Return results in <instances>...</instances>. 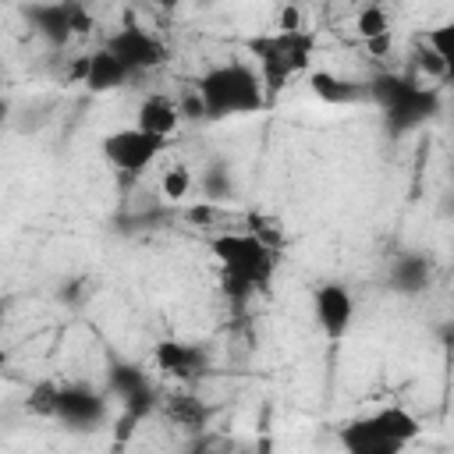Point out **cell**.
<instances>
[{"mask_svg":"<svg viewBox=\"0 0 454 454\" xmlns=\"http://www.w3.org/2000/svg\"><path fill=\"white\" fill-rule=\"evenodd\" d=\"M209 252L220 266V291L231 305H245L270 291L280 266L277 245L259 231H220L209 238Z\"/></svg>","mask_w":454,"mask_h":454,"instance_id":"obj_1","label":"cell"},{"mask_svg":"<svg viewBox=\"0 0 454 454\" xmlns=\"http://www.w3.org/2000/svg\"><path fill=\"white\" fill-rule=\"evenodd\" d=\"M365 99L383 114L390 135H408L440 114V89L411 71H383L365 82Z\"/></svg>","mask_w":454,"mask_h":454,"instance_id":"obj_2","label":"cell"},{"mask_svg":"<svg viewBox=\"0 0 454 454\" xmlns=\"http://www.w3.org/2000/svg\"><path fill=\"white\" fill-rule=\"evenodd\" d=\"M192 89H195V96L202 103V114L209 121L248 117V114H259L270 103L255 67L245 64V60H223V64L206 67L192 82Z\"/></svg>","mask_w":454,"mask_h":454,"instance_id":"obj_3","label":"cell"},{"mask_svg":"<svg viewBox=\"0 0 454 454\" xmlns=\"http://www.w3.org/2000/svg\"><path fill=\"white\" fill-rule=\"evenodd\" d=\"M25 408L39 419L64 426L67 433H96L110 415V401L103 390L89 383H53V380L35 383Z\"/></svg>","mask_w":454,"mask_h":454,"instance_id":"obj_4","label":"cell"},{"mask_svg":"<svg viewBox=\"0 0 454 454\" xmlns=\"http://www.w3.org/2000/svg\"><path fill=\"white\" fill-rule=\"evenodd\" d=\"M422 426L404 404H383L376 411L355 415L337 426V443L344 454H404L419 440Z\"/></svg>","mask_w":454,"mask_h":454,"instance_id":"obj_5","label":"cell"},{"mask_svg":"<svg viewBox=\"0 0 454 454\" xmlns=\"http://www.w3.org/2000/svg\"><path fill=\"white\" fill-rule=\"evenodd\" d=\"M248 50L255 57V74L266 89V99H273L294 74H301L312 60L316 35L309 28H273L248 39Z\"/></svg>","mask_w":454,"mask_h":454,"instance_id":"obj_6","label":"cell"},{"mask_svg":"<svg viewBox=\"0 0 454 454\" xmlns=\"http://www.w3.org/2000/svg\"><path fill=\"white\" fill-rule=\"evenodd\" d=\"M103 50L135 78V74H149L156 67L167 64V46L156 32L135 25V21H124L121 28H114L103 43Z\"/></svg>","mask_w":454,"mask_h":454,"instance_id":"obj_7","label":"cell"},{"mask_svg":"<svg viewBox=\"0 0 454 454\" xmlns=\"http://www.w3.org/2000/svg\"><path fill=\"white\" fill-rule=\"evenodd\" d=\"M163 145H167V138L145 135V131H138L135 124H131V128H117V131H106V135L99 138L103 160H106L114 170H121V174H131V177H135V174H142V170H149V167L160 160Z\"/></svg>","mask_w":454,"mask_h":454,"instance_id":"obj_8","label":"cell"},{"mask_svg":"<svg viewBox=\"0 0 454 454\" xmlns=\"http://www.w3.org/2000/svg\"><path fill=\"white\" fill-rule=\"evenodd\" d=\"M21 18L50 46H67L74 35H85L92 28V14L85 11V4H28L21 7Z\"/></svg>","mask_w":454,"mask_h":454,"instance_id":"obj_9","label":"cell"},{"mask_svg":"<svg viewBox=\"0 0 454 454\" xmlns=\"http://www.w3.org/2000/svg\"><path fill=\"white\" fill-rule=\"evenodd\" d=\"M312 316L326 340H344L355 323V294L340 280H323L312 291Z\"/></svg>","mask_w":454,"mask_h":454,"instance_id":"obj_10","label":"cell"},{"mask_svg":"<svg viewBox=\"0 0 454 454\" xmlns=\"http://www.w3.org/2000/svg\"><path fill=\"white\" fill-rule=\"evenodd\" d=\"M106 390L128 408V415H145V411H153L156 404H160V397H156V387H153V380L142 372V365H135V362H110V369H106Z\"/></svg>","mask_w":454,"mask_h":454,"instance_id":"obj_11","label":"cell"},{"mask_svg":"<svg viewBox=\"0 0 454 454\" xmlns=\"http://www.w3.org/2000/svg\"><path fill=\"white\" fill-rule=\"evenodd\" d=\"M436 277V262L429 252H419V248H401L394 252L390 266H387V287L401 298H419L429 291Z\"/></svg>","mask_w":454,"mask_h":454,"instance_id":"obj_12","label":"cell"},{"mask_svg":"<svg viewBox=\"0 0 454 454\" xmlns=\"http://www.w3.org/2000/svg\"><path fill=\"white\" fill-rule=\"evenodd\" d=\"M153 365H156L163 376L188 383V380H199V376L209 372V351H206L202 344H195V340L167 337V340H160V344L153 348Z\"/></svg>","mask_w":454,"mask_h":454,"instance_id":"obj_13","label":"cell"},{"mask_svg":"<svg viewBox=\"0 0 454 454\" xmlns=\"http://www.w3.org/2000/svg\"><path fill=\"white\" fill-rule=\"evenodd\" d=\"M181 124V114H177V99L167 96V92H153L138 103V114H135V128L145 131V135H156V138H170Z\"/></svg>","mask_w":454,"mask_h":454,"instance_id":"obj_14","label":"cell"},{"mask_svg":"<svg viewBox=\"0 0 454 454\" xmlns=\"http://www.w3.org/2000/svg\"><path fill=\"white\" fill-rule=\"evenodd\" d=\"M131 82V74L99 46L92 53H85V71H82V85L96 96H106V92H117Z\"/></svg>","mask_w":454,"mask_h":454,"instance_id":"obj_15","label":"cell"},{"mask_svg":"<svg viewBox=\"0 0 454 454\" xmlns=\"http://www.w3.org/2000/svg\"><path fill=\"white\" fill-rule=\"evenodd\" d=\"M309 89L326 106H355L365 99V82H355V78L333 74V71H309Z\"/></svg>","mask_w":454,"mask_h":454,"instance_id":"obj_16","label":"cell"},{"mask_svg":"<svg viewBox=\"0 0 454 454\" xmlns=\"http://www.w3.org/2000/svg\"><path fill=\"white\" fill-rule=\"evenodd\" d=\"M160 411H163L177 429H184V433H199V429L209 422V408H206L195 394H188V390H174V394L160 397Z\"/></svg>","mask_w":454,"mask_h":454,"instance_id":"obj_17","label":"cell"},{"mask_svg":"<svg viewBox=\"0 0 454 454\" xmlns=\"http://www.w3.org/2000/svg\"><path fill=\"white\" fill-rule=\"evenodd\" d=\"M199 192L206 202H227L234 199V177H231V167L227 163H209L202 174H199Z\"/></svg>","mask_w":454,"mask_h":454,"instance_id":"obj_18","label":"cell"},{"mask_svg":"<svg viewBox=\"0 0 454 454\" xmlns=\"http://www.w3.org/2000/svg\"><path fill=\"white\" fill-rule=\"evenodd\" d=\"M355 32L372 46V43H383V39H390V18H387V11L380 7V4H369V7H362L358 14H355Z\"/></svg>","mask_w":454,"mask_h":454,"instance_id":"obj_19","label":"cell"},{"mask_svg":"<svg viewBox=\"0 0 454 454\" xmlns=\"http://www.w3.org/2000/svg\"><path fill=\"white\" fill-rule=\"evenodd\" d=\"M411 64H415V71H411V74H415V78H422L426 85H429V82H440V78H447V74H450V64H447L443 57H436L422 39H419V43H415V50H411Z\"/></svg>","mask_w":454,"mask_h":454,"instance_id":"obj_20","label":"cell"},{"mask_svg":"<svg viewBox=\"0 0 454 454\" xmlns=\"http://www.w3.org/2000/svg\"><path fill=\"white\" fill-rule=\"evenodd\" d=\"M192 184H195V177H192V170H188L184 163H170V167L160 174V195H163L167 202H181V199H188Z\"/></svg>","mask_w":454,"mask_h":454,"instance_id":"obj_21","label":"cell"},{"mask_svg":"<svg viewBox=\"0 0 454 454\" xmlns=\"http://www.w3.org/2000/svg\"><path fill=\"white\" fill-rule=\"evenodd\" d=\"M422 43H426L436 57H443L447 64H454V21H443V25H436V28H426Z\"/></svg>","mask_w":454,"mask_h":454,"instance_id":"obj_22","label":"cell"},{"mask_svg":"<svg viewBox=\"0 0 454 454\" xmlns=\"http://www.w3.org/2000/svg\"><path fill=\"white\" fill-rule=\"evenodd\" d=\"M7 114H11V103H7V99H4V96H0V124H4V121H7Z\"/></svg>","mask_w":454,"mask_h":454,"instance_id":"obj_23","label":"cell"},{"mask_svg":"<svg viewBox=\"0 0 454 454\" xmlns=\"http://www.w3.org/2000/svg\"><path fill=\"white\" fill-rule=\"evenodd\" d=\"M7 369V348H4V340H0V372Z\"/></svg>","mask_w":454,"mask_h":454,"instance_id":"obj_24","label":"cell"},{"mask_svg":"<svg viewBox=\"0 0 454 454\" xmlns=\"http://www.w3.org/2000/svg\"><path fill=\"white\" fill-rule=\"evenodd\" d=\"M0 323H4V305H0Z\"/></svg>","mask_w":454,"mask_h":454,"instance_id":"obj_25","label":"cell"}]
</instances>
